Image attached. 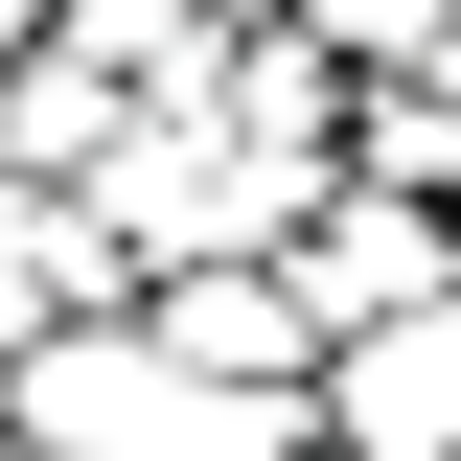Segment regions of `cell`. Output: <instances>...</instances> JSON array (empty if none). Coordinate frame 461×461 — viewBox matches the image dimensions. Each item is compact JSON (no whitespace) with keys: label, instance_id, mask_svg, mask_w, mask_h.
Wrapping results in <instances>:
<instances>
[{"label":"cell","instance_id":"6da1fadb","mask_svg":"<svg viewBox=\"0 0 461 461\" xmlns=\"http://www.w3.org/2000/svg\"><path fill=\"white\" fill-rule=\"evenodd\" d=\"M346 162H300V139H254L230 93H162V115H115V162H93V208L139 230V277H185V254H277L300 208H323Z\"/></svg>","mask_w":461,"mask_h":461},{"label":"cell","instance_id":"7a4b0ae2","mask_svg":"<svg viewBox=\"0 0 461 461\" xmlns=\"http://www.w3.org/2000/svg\"><path fill=\"white\" fill-rule=\"evenodd\" d=\"M323 461H461V300L323 323Z\"/></svg>","mask_w":461,"mask_h":461},{"label":"cell","instance_id":"3957f363","mask_svg":"<svg viewBox=\"0 0 461 461\" xmlns=\"http://www.w3.org/2000/svg\"><path fill=\"white\" fill-rule=\"evenodd\" d=\"M277 254H300V300H323V323H393V300H461V208H438V185H369V162H346L323 208L277 230Z\"/></svg>","mask_w":461,"mask_h":461},{"label":"cell","instance_id":"277c9868","mask_svg":"<svg viewBox=\"0 0 461 461\" xmlns=\"http://www.w3.org/2000/svg\"><path fill=\"white\" fill-rule=\"evenodd\" d=\"M139 323H162L185 369H254V393H300V369H323V300H300V254H185V277H139Z\"/></svg>","mask_w":461,"mask_h":461},{"label":"cell","instance_id":"5b68a950","mask_svg":"<svg viewBox=\"0 0 461 461\" xmlns=\"http://www.w3.org/2000/svg\"><path fill=\"white\" fill-rule=\"evenodd\" d=\"M115 115H139V93H115V69H93V47L47 23V47L0 69V162H47V185H93V162H115Z\"/></svg>","mask_w":461,"mask_h":461},{"label":"cell","instance_id":"8992f818","mask_svg":"<svg viewBox=\"0 0 461 461\" xmlns=\"http://www.w3.org/2000/svg\"><path fill=\"white\" fill-rule=\"evenodd\" d=\"M300 23H323L346 69H438V47H461V0H300Z\"/></svg>","mask_w":461,"mask_h":461},{"label":"cell","instance_id":"52a82bcc","mask_svg":"<svg viewBox=\"0 0 461 461\" xmlns=\"http://www.w3.org/2000/svg\"><path fill=\"white\" fill-rule=\"evenodd\" d=\"M0 47H47V0H0Z\"/></svg>","mask_w":461,"mask_h":461},{"label":"cell","instance_id":"ba28073f","mask_svg":"<svg viewBox=\"0 0 461 461\" xmlns=\"http://www.w3.org/2000/svg\"><path fill=\"white\" fill-rule=\"evenodd\" d=\"M208 23H300V0H208Z\"/></svg>","mask_w":461,"mask_h":461},{"label":"cell","instance_id":"9c48e42d","mask_svg":"<svg viewBox=\"0 0 461 461\" xmlns=\"http://www.w3.org/2000/svg\"><path fill=\"white\" fill-rule=\"evenodd\" d=\"M0 461H69V438H23V415H0Z\"/></svg>","mask_w":461,"mask_h":461}]
</instances>
